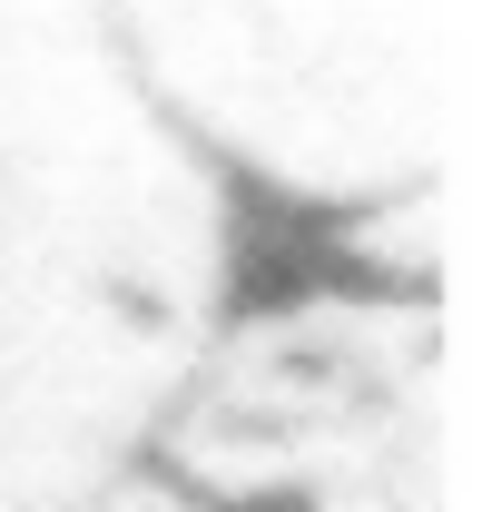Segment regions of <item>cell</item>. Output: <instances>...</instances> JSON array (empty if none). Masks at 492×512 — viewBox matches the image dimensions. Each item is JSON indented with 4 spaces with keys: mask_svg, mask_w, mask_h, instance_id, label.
Here are the masks:
<instances>
[{
    "mask_svg": "<svg viewBox=\"0 0 492 512\" xmlns=\"http://www.w3.org/2000/svg\"><path fill=\"white\" fill-rule=\"evenodd\" d=\"M246 207L158 119L109 10L0 0V512L148 473L237 306Z\"/></svg>",
    "mask_w": 492,
    "mask_h": 512,
    "instance_id": "6da1fadb",
    "label": "cell"
},
{
    "mask_svg": "<svg viewBox=\"0 0 492 512\" xmlns=\"http://www.w3.org/2000/svg\"><path fill=\"white\" fill-rule=\"evenodd\" d=\"M109 40L217 188L306 207L335 237L433 207L473 119L483 10L453 0H148Z\"/></svg>",
    "mask_w": 492,
    "mask_h": 512,
    "instance_id": "7a4b0ae2",
    "label": "cell"
},
{
    "mask_svg": "<svg viewBox=\"0 0 492 512\" xmlns=\"http://www.w3.org/2000/svg\"><path fill=\"white\" fill-rule=\"evenodd\" d=\"M148 473L217 512H443V306L345 266L237 296Z\"/></svg>",
    "mask_w": 492,
    "mask_h": 512,
    "instance_id": "3957f363",
    "label": "cell"
},
{
    "mask_svg": "<svg viewBox=\"0 0 492 512\" xmlns=\"http://www.w3.org/2000/svg\"><path fill=\"white\" fill-rule=\"evenodd\" d=\"M89 512H217V503H197L187 483H168V473H128L119 493H99Z\"/></svg>",
    "mask_w": 492,
    "mask_h": 512,
    "instance_id": "277c9868",
    "label": "cell"
}]
</instances>
